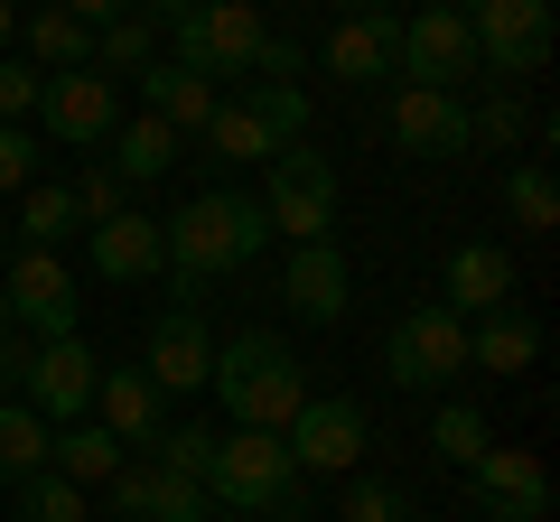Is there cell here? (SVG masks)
<instances>
[{"label": "cell", "instance_id": "obj_35", "mask_svg": "<svg viewBox=\"0 0 560 522\" xmlns=\"http://www.w3.org/2000/svg\"><path fill=\"white\" fill-rule=\"evenodd\" d=\"M66 197H75V215H84V224H113L121 205H131V187H121L113 168L94 159V168H75V178H66Z\"/></svg>", "mask_w": 560, "mask_h": 522}, {"label": "cell", "instance_id": "obj_17", "mask_svg": "<svg viewBox=\"0 0 560 522\" xmlns=\"http://www.w3.org/2000/svg\"><path fill=\"white\" fill-rule=\"evenodd\" d=\"M103 495H113L121 522H206V485L168 476V466H150V458H121V476L103 485Z\"/></svg>", "mask_w": 560, "mask_h": 522}, {"label": "cell", "instance_id": "obj_46", "mask_svg": "<svg viewBox=\"0 0 560 522\" xmlns=\"http://www.w3.org/2000/svg\"><path fill=\"white\" fill-rule=\"evenodd\" d=\"M420 10H448V0H420Z\"/></svg>", "mask_w": 560, "mask_h": 522}, {"label": "cell", "instance_id": "obj_9", "mask_svg": "<svg viewBox=\"0 0 560 522\" xmlns=\"http://www.w3.org/2000/svg\"><path fill=\"white\" fill-rule=\"evenodd\" d=\"M0 299H10V327L20 336H75V271H66V252H38V242H20V261H10V281H0Z\"/></svg>", "mask_w": 560, "mask_h": 522}, {"label": "cell", "instance_id": "obj_38", "mask_svg": "<svg viewBox=\"0 0 560 522\" xmlns=\"http://www.w3.org/2000/svg\"><path fill=\"white\" fill-rule=\"evenodd\" d=\"M467 131H477V141H495V150H514V141H523V103L495 84V94H486L477 112H467Z\"/></svg>", "mask_w": 560, "mask_h": 522}, {"label": "cell", "instance_id": "obj_36", "mask_svg": "<svg viewBox=\"0 0 560 522\" xmlns=\"http://www.w3.org/2000/svg\"><path fill=\"white\" fill-rule=\"evenodd\" d=\"M206 458H215L206 429H160V439H150V466H168V476H187V485H206Z\"/></svg>", "mask_w": 560, "mask_h": 522}, {"label": "cell", "instance_id": "obj_12", "mask_svg": "<svg viewBox=\"0 0 560 522\" xmlns=\"http://www.w3.org/2000/svg\"><path fill=\"white\" fill-rule=\"evenodd\" d=\"M393 75L458 94V84L477 75V38H467V20H458V10H411V20H401V57H393Z\"/></svg>", "mask_w": 560, "mask_h": 522}, {"label": "cell", "instance_id": "obj_37", "mask_svg": "<svg viewBox=\"0 0 560 522\" xmlns=\"http://www.w3.org/2000/svg\"><path fill=\"white\" fill-rule=\"evenodd\" d=\"M346 522H411V503L383 476H346Z\"/></svg>", "mask_w": 560, "mask_h": 522}, {"label": "cell", "instance_id": "obj_2", "mask_svg": "<svg viewBox=\"0 0 560 522\" xmlns=\"http://www.w3.org/2000/svg\"><path fill=\"white\" fill-rule=\"evenodd\" d=\"M206 392L224 402V420H234V429H290V411L308 402V373H300V355H290L271 327H243V336L215 345Z\"/></svg>", "mask_w": 560, "mask_h": 522}, {"label": "cell", "instance_id": "obj_20", "mask_svg": "<svg viewBox=\"0 0 560 522\" xmlns=\"http://www.w3.org/2000/svg\"><path fill=\"white\" fill-rule=\"evenodd\" d=\"M393 57H401V20L393 10H346L337 38H327V75H346V84H383Z\"/></svg>", "mask_w": 560, "mask_h": 522}, {"label": "cell", "instance_id": "obj_8", "mask_svg": "<svg viewBox=\"0 0 560 522\" xmlns=\"http://www.w3.org/2000/svg\"><path fill=\"white\" fill-rule=\"evenodd\" d=\"M364 411L346 402V392H308L300 411H290V429H280V448H290V466L300 476H355V458H364Z\"/></svg>", "mask_w": 560, "mask_h": 522}, {"label": "cell", "instance_id": "obj_11", "mask_svg": "<svg viewBox=\"0 0 560 522\" xmlns=\"http://www.w3.org/2000/svg\"><path fill=\"white\" fill-rule=\"evenodd\" d=\"M57 150H94L113 141V121H121V84L94 75V66H75V75H47L38 84V112H28Z\"/></svg>", "mask_w": 560, "mask_h": 522}, {"label": "cell", "instance_id": "obj_15", "mask_svg": "<svg viewBox=\"0 0 560 522\" xmlns=\"http://www.w3.org/2000/svg\"><path fill=\"white\" fill-rule=\"evenodd\" d=\"M467 485H477V513H495V522H541L551 513V466L533 448H486L467 466Z\"/></svg>", "mask_w": 560, "mask_h": 522}, {"label": "cell", "instance_id": "obj_3", "mask_svg": "<svg viewBox=\"0 0 560 522\" xmlns=\"http://www.w3.org/2000/svg\"><path fill=\"white\" fill-rule=\"evenodd\" d=\"M300 466L280 448V429H224L215 458H206V503H234V513H290L300 503Z\"/></svg>", "mask_w": 560, "mask_h": 522}, {"label": "cell", "instance_id": "obj_18", "mask_svg": "<svg viewBox=\"0 0 560 522\" xmlns=\"http://www.w3.org/2000/svg\"><path fill=\"white\" fill-rule=\"evenodd\" d=\"M94 420L113 429L121 448H150V439L168 429V392L140 373V364H121V373H94Z\"/></svg>", "mask_w": 560, "mask_h": 522}, {"label": "cell", "instance_id": "obj_43", "mask_svg": "<svg viewBox=\"0 0 560 522\" xmlns=\"http://www.w3.org/2000/svg\"><path fill=\"white\" fill-rule=\"evenodd\" d=\"M10 47H20V10H10V0H0V57H10Z\"/></svg>", "mask_w": 560, "mask_h": 522}, {"label": "cell", "instance_id": "obj_45", "mask_svg": "<svg viewBox=\"0 0 560 522\" xmlns=\"http://www.w3.org/2000/svg\"><path fill=\"white\" fill-rule=\"evenodd\" d=\"M0 336H10V299H0Z\"/></svg>", "mask_w": 560, "mask_h": 522}, {"label": "cell", "instance_id": "obj_41", "mask_svg": "<svg viewBox=\"0 0 560 522\" xmlns=\"http://www.w3.org/2000/svg\"><path fill=\"white\" fill-rule=\"evenodd\" d=\"M253 75H290V84H300V38H261Z\"/></svg>", "mask_w": 560, "mask_h": 522}, {"label": "cell", "instance_id": "obj_24", "mask_svg": "<svg viewBox=\"0 0 560 522\" xmlns=\"http://www.w3.org/2000/svg\"><path fill=\"white\" fill-rule=\"evenodd\" d=\"M121 458H131V448H121L103 420H66L57 439H47V466H57L66 485H84V495H94V485H113V476H121Z\"/></svg>", "mask_w": 560, "mask_h": 522}, {"label": "cell", "instance_id": "obj_29", "mask_svg": "<svg viewBox=\"0 0 560 522\" xmlns=\"http://www.w3.org/2000/svg\"><path fill=\"white\" fill-rule=\"evenodd\" d=\"M140 66H160V28L140 20V10L103 20L94 28V75H140Z\"/></svg>", "mask_w": 560, "mask_h": 522}, {"label": "cell", "instance_id": "obj_39", "mask_svg": "<svg viewBox=\"0 0 560 522\" xmlns=\"http://www.w3.org/2000/svg\"><path fill=\"white\" fill-rule=\"evenodd\" d=\"M10 187H38V141H28V121H0V197Z\"/></svg>", "mask_w": 560, "mask_h": 522}, {"label": "cell", "instance_id": "obj_34", "mask_svg": "<svg viewBox=\"0 0 560 522\" xmlns=\"http://www.w3.org/2000/svg\"><path fill=\"white\" fill-rule=\"evenodd\" d=\"M430 448H440L448 466H477L495 439H486V420H477L467 402H440V411H430Z\"/></svg>", "mask_w": 560, "mask_h": 522}, {"label": "cell", "instance_id": "obj_47", "mask_svg": "<svg viewBox=\"0 0 560 522\" xmlns=\"http://www.w3.org/2000/svg\"><path fill=\"white\" fill-rule=\"evenodd\" d=\"M271 522H290V513H271Z\"/></svg>", "mask_w": 560, "mask_h": 522}, {"label": "cell", "instance_id": "obj_32", "mask_svg": "<svg viewBox=\"0 0 560 522\" xmlns=\"http://www.w3.org/2000/svg\"><path fill=\"white\" fill-rule=\"evenodd\" d=\"M504 215H514L523 234H551V224H560V187H551V168H541V159L504 168Z\"/></svg>", "mask_w": 560, "mask_h": 522}, {"label": "cell", "instance_id": "obj_5", "mask_svg": "<svg viewBox=\"0 0 560 522\" xmlns=\"http://www.w3.org/2000/svg\"><path fill=\"white\" fill-rule=\"evenodd\" d=\"M383 373L401 382V392H440V382L467 373V318L458 308H411V318H393V336H383Z\"/></svg>", "mask_w": 560, "mask_h": 522}, {"label": "cell", "instance_id": "obj_40", "mask_svg": "<svg viewBox=\"0 0 560 522\" xmlns=\"http://www.w3.org/2000/svg\"><path fill=\"white\" fill-rule=\"evenodd\" d=\"M38 66H28V57H0V121H28V112H38Z\"/></svg>", "mask_w": 560, "mask_h": 522}, {"label": "cell", "instance_id": "obj_7", "mask_svg": "<svg viewBox=\"0 0 560 522\" xmlns=\"http://www.w3.org/2000/svg\"><path fill=\"white\" fill-rule=\"evenodd\" d=\"M168 38H178V66H187V75L215 84V75H253V57H261L271 28H261L253 0H197V20L168 28Z\"/></svg>", "mask_w": 560, "mask_h": 522}, {"label": "cell", "instance_id": "obj_27", "mask_svg": "<svg viewBox=\"0 0 560 522\" xmlns=\"http://www.w3.org/2000/svg\"><path fill=\"white\" fill-rule=\"evenodd\" d=\"M234 103L261 121V131H271L280 150H290V141H308V94H300L290 75H243V94H234Z\"/></svg>", "mask_w": 560, "mask_h": 522}, {"label": "cell", "instance_id": "obj_33", "mask_svg": "<svg viewBox=\"0 0 560 522\" xmlns=\"http://www.w3.org/2000/svg\"><path fill=\"white\" fill-rule=\"evenodd\" d=\"M10 495H20V513H10V522H84V485H66L57 466H38V476H20Z\"/></svg>", "mask_w": 560, "mask_h": 522}, {"label": "cell", "instance_id": "obj_19", "mask_svg": "<svg viewBox=\"0 0 560 522\" xmlns=\"http://www.w3.org/2000/svg\"><path fill=\"white\" fill-rule=\"evenodd\" d=\"M440 308H458V318L514 308V252L504 242H458L448 252V281H440Z\"/></svg>", "mask_w": 560, "mask_h": 522}, {"label": "cell", "instance_id": "obj_30", "mask_svg": "<svg viewBox=\"0 0 560 522\" xmlns=\"http://www.w3.org/2000/svg\"><path fill=\"white\" fill-rule=\"evenodd\" d=\"M197 141L206 150H215V159H234V168H261V159H271V131H261V121L253 112H243V103H215V112H206V131H197Z\"/></svg>", "mask_w": 560, "mask_h": 522}, {"label": "cell", "instance_id": "obj_26", "mask_svg": "<svg viewBox=\"0 0 560 522\" xmlns=\"http://www.w3.org/2000/svg\"><path fill=\"white\" fill-rule=\"evenodd\" d=\"M20 38H28V66H38V75H75V66H94V28L66 20L57 0H47V10H28Z\"/></svg>", "mask_w": 560, "mask_h": 522}, {"label": "cell", "instance_id": "obj_4", "mask_svg": "<svg viewBox=\"0 0 560 522\" xmlns=\"http://www.w3.org/2000/svg\"><path fill=\"white\" fill-rule=\"evenodd\" d=\"M261 215H271V234L290 242H327L337 234V168L318 159V150H271L261 159Z\"/></svg>", "mask_w": 560, "mask_h": 522}, {"label": "cell", "instance_id": "obj_22", "mask_svg": "<svg viewBox=\"0 0 560 522\" xmlns=\"http://www.w3.org/2000/svg\"><path fill=\"white\" fill-rule=\"evenodd\" d=\"M140 112H150V121H168V131H178V141H187V131H206V112H215V84H206V75H187V66L178 57H160V66H140Z\"/></svg>", "mask_w": 560, "mask_h": 522}, {"label": "cell", "instance_id": "obj_16", "mask_svg": "<svg viewBox=\"0 0 560 522\" xmlns=\"http://www.w3.org/2000/svg\"><path fill=\"white\" fill-rule=\"evenodd\" d=\"M393 141L411 150V159H458V150H477V131H467V103L440 94V84H401L393 94Z\"/></svg>", "mask_w": 560, "mask_h": 522}, {"label": "cell", "instance_id": "obj_1", "mask_svg": "<svg viewBox=\"0 0 560 522\" xmlns=\"http://www.w3.org/2000/svg\"><path fill=\"white\" fill-rule=\"evenodd\" d=\"M261 242H271V215H261V197H243V187H197L178 215H160V271H168V289H178V308H197L206 281L243 271Z\"/></svg>", "mask_w": 560, "mask_h": 522}, {"label": "cell", "instance_id": "obj_23", "mask_svg": "<svg viewBox=\"0 0 560 522\" xmlns=\"http://www.w3.org/2000/svg\"><path fill=\"white\" fill-rule=\"evenodd\" d=\"M541 364V327L523 308H486L467 318V373H533Z\"/></svg>", "mask_w": 560, "mask_h": 522}, {"label": "cell", "instance_id": "obj_21", "mask_svg": "<svg viewBox=\"0 0 560 522\" xmlns=\"http://www.w3.org/2000/svg\"><path fill=\"white\" fill-rule=\"evenodd\" d=\"M84 252H94V271L103 281H150L160 271V215H140V205H121L113 224H84Z\"/></svg>", "mask_w": 560, "mask_h": 522}, {"label": "cell", "instance_id": "obj_44", "mask_svg": "<svg viewBox=\"0 0 560 522\" xmlns=\"http://www.w3.org/2000/svg\"><path fill=\"white\" fill-rule=\"evenodd\" d=\"M346 10H393V0H346Z\"/></svg>", "mask_w": 560, "mask_h": 522}, {"label": "cell", "instance_id": "obj_28", "mask_svg": "<svg viewBox=\"0 0 560 522\" xmlns=\"http://www.w3.org/2000/svg\"><path fill=\"white\" fill-rule=\"evenodd\" d=\"M47 439H57V429H47L28 402H0V495H10L20 476H38V466H47Z\"/></svg>", "mask_w": 560, "mask_h": 522}, {"label": "cell", "instance_id": "obj_25", "mask_svg": "<svg viewBox=\"0 0 560 522\" xmlns=\"http://www.w3.org/2000/svg\"><path fill=\"white\" fill-rule=\"evenodd\" d=\"M103 168H113L121 187H150V178H168V168H178V131H168V121H150V112L113 121V150H103Z\"/></svg>", "mask_w": 560, "mask_h": 522}, {"label": "cell", "instance_id": "obj_6", "mask_svg": "<svg viewBox=\"0 0 560 522\" xmlns=\"http://www.w3.org/2000/svg\"><path fill=\"white\" fill-rule=\"evenodd\" d=\"M458 20H467V38H477L486 75H541V66H551V0H477Z\"/></svg>", "mask_w": 560, "mask_h": 522}, {"label": "cell", "instance_id": "obj_31", "mask_svg": "<svg viewBox=\"0 0 560 522\" xmlns=\"http://www.w3.org/2000/svg\"><path fill=\"white\" fill-rule=\"evenodd\" d=\"M20 197H28V205H20V242H38V252H57L66 234H84V215H75V197H66V178H57V187L38 178V187H20Z\"/></svg>", "mask_w": 560, "mask_h": 522}, {"label": "cell", "instance_id": "obj_14", "mask_svg": "<svg viewBox=\"0 0 560 522\" xmlns=\"http://www.w3.org/2000/svg\"><path fill=\"white\" fill-rule=\"evenodd\" d=\"M280 299H290V318H300V327H337L346 318L355 271H346L337 234H327V242H290V261H280Z\"/></svg>", "mask_w": 560, "mask_h": 522}, {"label": "cell", "instance_id": "obj_42", "mask_svg": "<svg viewBox=\"0 0 560 522\" xmlns=\"http://www.w3.org/2000/svg\"><path fill=\"white\" fill-rule=\"evenodd\" d=\"M66 20H84V28H103V20H121V10H140V0H57Z\"/></svg>", "mask_w": 560, "mask_h": 522}, {"label": "cell", "instance_id": "obj_13", "mask_svg": "<svg viewBox=\"0 0 560 522\" xmlns=\"http://www.w3.org/2000/svg\"><path fill=\"white\" fill-rule=\"evenodd\" d=\"M140 373L160 382V392H206V373H215V336H206V308H178V299H168L160 318H150Z\"/></svg>", "mask_w": 560, "mask_h": 522}, {"label": "cell", "instance_id": "obj_10", "mask_svg": "<svg viewBox=\"0 0 560 522\" xmlns=\"http://www.w3.org/2000/svg\"><path fill=\"white\" fill-rule=\"evenodd\" d=\"M94 345L84 336H47V345H28V364H20V402L38 411L47 429H66V420H84L94 411Z\"/></svg>", "mask_w": 560, "mask_h": 522}]
</instances>
